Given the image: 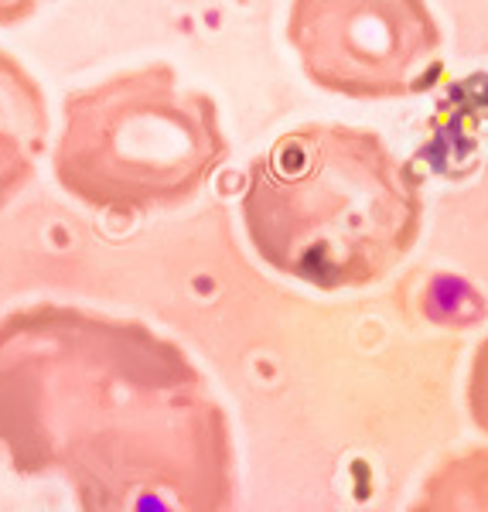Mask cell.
I'll list each match as a JSON object with an SVG mask.
<instances>
[{"label":"cell","mask_w":488,"mask_h":512,"mask_svg":"<svg viewBox=\"0 0 488 512\" xmlns=\"http://www.w3.org/2000/svg\"><path fill=\"white\" fill-rule=\"evenodd\" d=\"M243 226L277 274L318 291H362L417 246L424 188L376 130L301 123L250 164Z\"/></svg>","instance_id":"1"},{"label":"cell","mask_w":488,"mask_h":512,"mask_svg":"<svg viewBox=\"0 0 488 512\" xmlns=\"http://www.w3.org/2000/svg\"><path fill=\"white\" fill-rule=\"evenodd\" d=\"M222 161L215 99L147 65L69 96L55 171L82 202L140 216L188 202Z\"/></svg>","instance_id":"2"},{"label":"cell","mask_w":488,"mask_h":512,"mask_svg":"<svg viewBox=\"0 0 488 512\" xmlns=\"http://www.w3.org/2000/svg\"><path fill=\"white\" fill-rule=\"evenodd\" d=\"M287 41L304 76L345 99L420 96L444 72L427 0H294Z\"/></svg>","instance_id":"3"},{"label":"cell","mask_w":488,"mask_h":512,"mask_svg":"<svg viewBox=\"0 0 488 512\" xmlns=\"http://www.w3.org/2000/svg\"><path fill=\"white\" fill-rule=\"evenodd\" d=\"M45 99L38 82L11 55L0 52V205L35 171L45 144Z\"/></svg>","instance_id":"4"},{"label":"cell","mask_w":488,"mask_h":512,"mask_svg":"<svg viewBox=\"0 0 488 512\" xmlns=\"http://www.w3.org/2000/svg\"><path fill=\"white\" fill-rule=\"evenodd\" d=\"M468 417L471 424L482 434H488V335L478 342L475 355H471V369H468Z\"/></svg>","instance_id":"5"},{"label":"cell","mask_w":488,"mask_h":512,"mask_svg":"<svg viewBox=\"0 0 488 512\" xmlns=\"http://www.w3.org/2000/svg\"><path fill=\"white\" fill-rule=\"evenodd\" d=\"M41 4H45V0H0V28L24 21L28 14H35Z\"/></svg>","instance_id":"6"}]
</instances>
